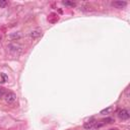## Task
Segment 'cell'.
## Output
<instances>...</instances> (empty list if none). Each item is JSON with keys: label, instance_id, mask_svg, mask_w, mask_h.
I'll list each match as a JSON object with an SVG mask.
<instances>
[{"label": "cell", "instance_id": "cell-1", "mask_svg": "<svg viewBox=\"0 0 130 130\" xmlns=\"http://www.w3.org/2000/svg\"><path fill=\"white\" fill-rule=\"evenodd\" d=\"M3 98H4V101L9 105H12L16 102V94L12 91H6Z\"/></svg>", "mask_w": 130, "mask_h": 130}, {"label": "cell", "instance_id": "cell-2", "mask_svg": "<svg viewBox=\"0 0 130 130\" xmlns=\"http://www.w3.org/2000/svg\"><path fill=\"white\" fill-rule=\"evenodd\" d=\"M114 122V119L113 118H106V119H103V120H101V121H95V123H94V125H93V127H92V129H98V128H101V127H103L104 125H106V124H109V123H113Z\"/></svg>", "mask_w": 130, "mask_h": 130}, {"label": "cell", "instance_id": "cell-3", "mask_svg": "<svg viewBox=\"0 0 130 130\" xmlns=\"http://www.w3.org/2000/svg\"><path fill=\"white\" fill-rule=\"evenodd\" d=\"M117 114H118V117H119L120 119H122V120H128L129 117H130L129 112H128L127 110H125V109H120V110H118Z\"/></svg>", "mask_w": 130, "mask_h": 130}, {"label": "cell", "instance_id": "cell-4", "mask_svg": "<svg viewBox=\"0 0 130 130\" xmlns=\"http://www.w3.org/2000/svg\"><path fill=\"white\" fill-rule=\"evenodd\" d=\"M41 36H42V30L39 29V28L34 29V30H31V31L29 32V37L32 38V39H37V38H39V37H41Z\"/></svg>", "mask_w": 130, "mask_h": 130}, {"label": "cell", "instance_id": "cell-5", "mask_svg": "<svg viewBox=\"0 0 130 130\" xmlns=\"http://www.w3.org/2000/svg\"><path fill=\"white\" fill-rule=\"evenodd\" d=\"M112 5L117 7V8H124L127 5V2L126 1H114L112 3Z\"/></svg>", "mask_w": 130, "mask_h": 130}, {"label": "cell", "instance_id": "cell-6", "mask_svg": "<svg viewBox=\"0 0 130 130\" xmlns=\"http://www.w3.org/2000/svg\"><path fill=\"white\" fill-rule=\"evenodd\" d=\"M94 123H95V120L92 118V119H90V120H88V121H86L85 123H84V125H83V127L85 128V129H91L92 127H93V125H94Z\"/></svg>", "mask_w": 130, "mask_h": 130}, {"label": "cell", "instance_id": "cell-7", "mask_svg": "<svg viewBox=\"0 0 130 130\" xmlns=\"http://www.w3.org/2000/svg\"><path fill=\"white\" fill-rule=\"evenodd\" d=\"M113 111V108L112 107H109V108H107V109H104V110H102L101 111V115H105V114H110L111 112Z\"/></svg>", "mask_w": 130, "mask_h": 130}, {"label": "cell", "instance_id": "cell-8", "mask_svg": "<svg viewBox=\"0 0 130 130\" xmlns=\"http://www.w3.org/2000/svg\"><path fill=\"white\" fill-rule=\"evenodd\" d=\"M62 4L66 5V6H72V7L76 5L74 2H71V1H63V2H62Z\"/></svg>", "mask_w": 130, "mask_h": 130}, {"label": "cell", "instance_id": "cell-9", "mask_svg": "<svg viewBox=\"0 0 130 130\" xmlns=\"http://www.w3.org/2000/svg\"><path fill=\"white\" fill-rule=\"evenodd\" d=\"M6 93V90H5V88H3V87H0V98H2V96H4V94Z\"/></svg>", "mask_w": 130, "mask_h": 130}, {"label": "cell", "instance_id": "cell-10", "mask_svg": "<svg viewBox=\"0 0 130 130\" xmlns=\"http://www.w3.org/2000/svg\"><path fill=\"white\" fill-rule=\"evenodd\" d=\"M6 5H7V1H3V0L0 1V7L3 8V7H5Z\"/></svg>", "mask_w": 130, "mask_h": 130}, {"label": "cell", "instance_id": "cell-11", "mask_svg": "<svg viewBox=\"0 0 130 130\" xmlns=\"http://www.w3.org/2000/svg\"><path fill=\"white\" fill-rule=\"evenodd\" d=\"M110 130H118V129H116V128H115V129H110Z\"/></svg>", "mask_w": 130, "mask_h": 130}]
</instances>
